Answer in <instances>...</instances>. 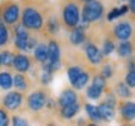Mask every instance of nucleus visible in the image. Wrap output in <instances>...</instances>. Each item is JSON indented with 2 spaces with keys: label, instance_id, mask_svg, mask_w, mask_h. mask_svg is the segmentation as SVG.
I'll use <instances>...</instances> for the list:
<instances>
[{
  "label": "nucleus",
  "instance_id": "nucleus-1",
  "mask_svg": "<svg viewBox=\"0 0 135 126\" xmlns=\"http://www.w3.org/2000/svg\"><path fill=\"white\" fill-rule=\"evenodd\" d=\"M21 24L24 25L26 29L33 30V31H40L44 28V15L41 14V11L36 9L35 6H25L21 10Z\"/></svg>",
  "mask_w": 135,
  "mask_h": 126
},
{
  "label": "nucleus",
  "instance_id": "nucleus-2",
  "mask_svg": "<svg viewBox=\"0 0 135 126\" xmlns=\"http://www.w3.org/2000/svg\"><path fill=\"white\" fill-rule=\"evenodd\" d=\"M21 16V9L20 5L15 1H6L3 4L0 9V20L4 21L8 26H14L19 21Z\"/></svg>",
  "mask_w": 135,
  "mask_h": 126
},
{
  "label": "nucleus",
  "instance_id": "nucleus-3",
  "mask_svg": "<svg viewBox=\"0 0 135 126\" xmlns=\"http://www.w3.org/2000/svg\"><path fill=\"white\" fill-rule=\"evenodd\" d=\"M63 23L66 28H75L80 23V9L75 1H68L61 11Z\"/></svg>",
  "mask_w": 135,
  "mask_h": 126
},
{
  "label": "nucleus",
  "instance_id": "nucleus-4",
  "mask_svg": "<svg viewBox=\"0 0 135 126\" xmlns=\"http://www.w3.org/2000/svg\"><path fill=\"white\" fill-rule=\"evenodd\" d=\"M104 14V5L98 0H91L85 3L84 8L81 10V20L86 23H94L101 19V16Z\"/></svg>",
  "mask_w": 135,
  "mask_h": 126
},
{
  "label": "nucleus",
  "instance_id": "nucleus-5",
  "mask_svg": "<svg viewBox=\"0 0 135 126\" xmlns=\"http://www.w3.org/2000/svg\"><path fill=\"white\" fill-rule=\"evenodd\" d=\"M30 39L29 29H26L21 23L14 25V46L20 51H26L28 41Z\"/></svg>",
  "mask_w": 135,
  "mask_h": 126
},
{
  "label": "nucleus",
  "instance_id": "nucleus-6",
  "mask_svg": "<svg viewBox=\"0 0 135 126\" xmlns=\"http://www.w3.org/2000/svg\"><path fill=\"white\" fill-rule=\"evenodd\" d=\"M23 101H24L23 92L15 90V91H8L5 94L1 100V105L8 111H16L23 105Z\"/></svg>",
  "mask_w": 135,
  "mask_h": 126
},
{
  "label": "nucleus",
  "instance_id": "nucleus-7",
  "mask_svg": "<svg viewBox=\"0 0 135 126\" xmlns=\"http://www.w3.org/2000/svg\"><path fill=\"white\" fill-rule=\"evenodd\" d=\"M46 100H48V94L43 90H35L31 94H29L26 104L30 111L38 112L46 105Z\"/></svg>",
  "mask_w": 135,
  "mask_h": 126
},
{
  "label": "nucleus",
  "instance_id": "nucleus-8",
  "mask_svg": "<svg viewBox=\"0 0 135 126\" xmlns=\"http://www.w3.org/2000/svg\"><path fill=\"white\" fill-rule=\"evenodd\" d=\"M13 68L18 73H23V74L29 73L30 69H31V59L28 55H25V54H21V53L15 54Z\"/></svg>",
  "mask_w": 135,
  "mask_h": 126
},
{
  "label": "nucleus",
  "instance_id": "nucleus-9",
  "mask_svg": "<svg viewBox=\"0 0 135 126\" xmlns=\"http://www.w3.org/2000/svg\"><path fill=\"white\" fill-rule=\"evenodd\" d=\"M84 50H85V55H86V58L90 64H93V65L101 64V61H103V53L95 44L88 43L85 45Z\"/></svg>",
  "mask_w": 135,
  "mask_h": 126
},
{
  "label": "nucleus",
  "instance_id": "nucleus-10",
  "mask_svg": "<svg viewBox=\"0 0 135 126\" xmlns=\"http://www.w3.org/2000/svg\"><path fill=\"white\" fill-rule=\"evenodd\" d=\"M114 35L118 40H129L133 35V26L128 21H120L114 26Z\"/></svg>",
  "mask_w": 135,
  "mask_h": 126
},
{
  "label": "nucleus",
  "instance_id": "nucleus-11",
  "mask_svg": "<svg viewBox=\"0 0 135 126\" xmlns=\"http://www.w3.org/2000/svg\"><path fill=\"white\" fill-rule=\"evenodd\" d=\"M58 105L60 107L68 106V105H71L78 102V94L75 92V89H65L60 92V95L58 97Z\"/></svg>",
  "mask_w": 135,
  "mask_h": 126
},
{
  "label": "nucleus",
  "instance_id": "nucleus-12",
  "mask_svg": "<svg viewBox=\"0 0 135 126\" xmlns=\"http://www.w3.org/2000/svg\"><path fill=\"white\" fill-rule=\"evenodd\" d=\"M85 39H86V35H85V29H83L81 26H75L74 29H73V31L70 33V36H69V40H70V43L73 44V45H75V46H78V45H81L84 41H85Z\"/></svg>",
  "mask_w": 135,
  "mask_h": 126
},
{
  "label": "nucleus",
  "instance_id": "nucleus-13",
  "mask_svg": "<svg viewBox=\"0 0 135 126\" xmlns=\"http://www.w3.org/2000/svg\"><path fill=\"white\" fill-rule=\"evenodd\" d=\"M120 114L125 121L135 120V102L126 101L120 106Z\"/></svg>",
  "mask_w": 135,
  "mask_h": 126
},
{
  "label": "nucleus",
  "instance_id": "nucleus-14",
  "mask_svg": "<svg viewBox=\"0 0 135 126\" xmlns=\"http://www.w3.org/2000/svg\"><path fill=\"white\" fill-rule=\"evenodd\" d=\"M49 58V49H48V44L40 43L36 45V48L34 49V59L38 61V63L43 64L45 61H48Z\"/></svg>",
  "mask_w": 135,
  "mask_h": 126
},
{
  "label": "nucleus",
  "instance_id": "nucleus-15",
  "mask_svg": "<svg viewBox=\"0 0 135 126\" xmlns=\"http://www.w3.org/2000/svg\"><path fill=\"white\" fill-rule=\"evenodd\" d=\"M14 87V76L9 71H0V90L9 91Z\"/></svg>",
  "mask_w": 135,
  "mask_h": 126
},
{
  "label": "nucleus",
  "instance_id": "nucleus-16",
  "mask_svg": "<svg viewBox=\"0 0 135 126\" xmlns=\"http://www.w3.org/2000/svg\"><path fill=\"white\" fill-rule=\"evenodd\" d=\"M98 110H99L101 120L104 121H110L115 116V109L108 105L106 102H101L100 105H98Z\"/></svg>",
  "mask_w": 135,
  "mask_h": 126
},
{
  "label": "nucleus",
  "instance_id": "nucleus-17",
  "mask_svg": "<svg viewBox=\"0 0 135 126\" xmlns=\"http://www.w3.org/2000/svg\"><path fill=\"white\" fill-rule=\"evenodd\" d=\"M48 49H49V61H60L61 58V49L60 45L58 44V41L55 40H50L48 44Z\"/></svg>",
  "mask_w": 135,
  "mask_h": 126
},
{
  "label": "nucleus",
  "instance_id": "nucleus-18",
  "mask_svg": "<svg viewBox=\"0 0 135 126\" xmlns=\"http://www.w3.org/2000/svg\"><path fill=\"white\" fill-rule=\"evenodd\" d=\"M79 111H80V105L78 102H75V104H71V105L60 107V116L65 119V120H70L76 114H79Z\"/></svg>",
  "mask_w": 135,
  "mask_h": 126
},
{
  "label": "nucleus",
  "instance_id": "nucleus-19",
  "mask_svg": "<svg viewBox=\"0 0 135 126\" xmlns=\"http://www.w3.org/2000/svg\"><path fill=\"white\" fill-rule=\"evenodd\" d=\"M14 87L15 90L20 92H24L29 89V80L25 76V74L18 73L16 75H14Z\"/></svg>",
  "mask_w": 135,
  "mask_h": 126
},
{
  "label": "nucleus",
  "instance_id": "nucleus-20",
  "mask_svg": "<svg viewBox=\"0 0 135 126\" xmlns=\"http://www.w3.org/2000/svg\"><path fill=\"white\" fill-rule=\"evenodd\" d=\"M115 50L120 58H128L133 54V44L129 40H121Z\"/></svg>",
  "mask_w": 135,
  "mask_h": 126
},
{
  "label": "nucleus",
  "instance_id": "nucleus-21",
  "mask_svg": "<svg viewBox=\"0 0 135 126\" xmlns=\"http://www.w3.org/2000/svg\"><path fill=\"white\" fill-rule=\"evenodd\" d=\"M85 112H86V115L89 116V119L91 120L93 122H98L101 121V117H100V114H99V110H98V106L95 105H93V104H85Z\"/></svg>",
  "mask_w": 135,
  "mask_h": 126
},
{
  "label": "nucleus",
  "instance_id": "nucleus-22",
  "mask_svg": "<svg viewBox=\"0 0 135 126\" xmlns=\"http://www.w3.org/2000/svg\"><path fill=\"white\" fill-rule=\"evenodd\" d=\"M128 11H130L129 10V5H123L120 8H114V9H111L109 11L106 19H108V21H113V20L118 19V18H120L123 15L128 14Z\"/></svg>",
  "mask_w": 135,
  "mask_h": 126
},
{
  "label": "nucleus",
  "instance_id": "nucleus-23",
  "mask_svg": "<svg viewBox=\"0 0 135 126\" xmlns=\"http://www.w3.org/2000/svg\"><path fill=\"white\" fill-rule=\"evenodd\" d=\"M89 80H90V75L88 73H85V71H83V73L79 75V78L75 80V83L71 85L73 89H75V90H81V89H84V87L88 85Z\"/></svg>",
  "mask_w": 135,
  "mask_h": 126
},
{
  "label": "nucleus",
  "instance_id": "nucleus-24",
  "mask_svg": "<svg viewBox=\"0 0 135 126\" xmlns=\"http://www.w3.org/2000/svg\"><path fill=\"white\" fill-rule=\"evenodd\" d=\"M10 40V33L8 29V25L4 21L0 20V48H3L5 45H8Z\"/></svg>",
  "mask_w": 135,
  "mask_h": 126
},
{
  "label": "nucleus",
  "instance_id": "nucleus-25",
  "mask_svg": "<svg viewBox=\"0 0 135 126\" xmlns=\"http://www.w3.org/2000/svg\"><path fill=\"white\" fill-rule=\"evenodd\" d=\"M14 54L9 50H4L0 53V59H1V66L5 68H11L14 64Z\"/></svg>",
  "mask_w": 135,
  "mask_h": 126
},
{
  "label": "nucleus",
  "instance_id": "nucleus-26",
  "mask_svg": "<svg viewBox=\"0 0 135 126\" xmlns=\"http://www.w3.org/2000/svg\"><path fill=\"white\" fill-rule=\"evenodd\" d=\"M60 30V24H59L56 16H51L46 21V31L51 35H56Z\"/></svg>",
  "mask_w": 135,
  "mask_h": 126
},
{
  "label": "nucleus",
  "instance_id": "nucleus-27",
  "mask_svg": "<svg viewBox=\"0 0 135 126\" xmlns=\"http://www.w3.org/2000/svg\"><path fill=\"white\" fill-rule=\"evenodd\" d=\"M103 91H104V89H100V87L95 86V85H90V86L86 87V96L90 99V100H98V99H100L101 95H103Z\"/></svg>",
  "mask_w": 135,
  "mask_h": 126
},
{
  "label": "nucleus",
  "instance_id": "nucleus-28",
  "mask_svg": "<svg viewBox=\"0 0 135 126\" xmlns=\"http://www.w3.org/2000/svg\"><path fill=\"white\" fill-rule=\"evenodd\" d=\"M115 92L123 99H129L131 96L130 87L126 85V83H119L115 87Z\"/></svg>",
  "mask_w": 135,
  "mask_h": 126
},
{
  "label": "nucleus",
  "instance_id": "nucleus-29",
  "mask_svg": "<svg viewBox=\"0 0 135 126\" xmlns=\"http://www.w3.org/2000/svg\"><path fill=\"white\" fill-rule=\"evenodd\" d=\"M83 73V70L80 66H70V68H68L66 70V75H68V79H69V83L70 85L75 83V80L79 78V75Z\"/></svg>",
  "mask_w": 135,
  "mask_h": 126
},
{
  "label": "nucleus",
  "instance_id": "nucleus-30",
  "mask_svg": "<svg viewBox=\"0 0 135 126\" xmlns=\"http://www.w3.org/2000/svg\"><path fill=\"white\" fill-rule=\"evenodd\" d=\"M114 51H115V44L113 43L111 40L106 39L105 41H104V44H103V49H101L103 55H110V54H113Z\"/></svg>",
  "mask_w": 135,
  "mask_h": 126
},
{
  "label": "nucleus",
  "instance_id": "nucleus-31",
  "mask_svg": "<svg viewBox=\"0 0 135 126\" xmlns=\"http://www.w3.org/2000/svg\"><path fill=\"white\" fill-rule=\"evenodd\" d=\"M11 122V119L9 117L8 110L4 107H0V126H8Z\"/></svg>",
  "mask_w": 135,
  "mask_h": 126
},
{
  "label": "nucleus",
  "instance_id": "nucleus-32",
  "mask_svg": "<svg viewBox=\"0 0 135 126\" xmlns=\"http://www.w3.org/2000/svg\"><path fill=\"white\" fill-rule=\"evenodd\" d=\"M53 80V73H49V71H41V75H40V84L46 86L49 84L51 83Z\"/></svg>",
  "mask_w": 135,
  "mask_h": 126
},
{
  "label": "nucleus",
  "instance_id": "nucleus-33",
  "mask_svg": "<svg viewBox=\"0 0 135 126\" xmlns=\"http://www.w3.org/2000/svg\"><path fill=\"white\" fill-rule=\"evenodd\" d=\"M93 85H95V86L100 87V89H105L106 86V79L103 76V75H97V76H94L93 78Z\"/></svg>",
  "mask_w": 135,
  "mask_h": 126
},
{
  "label": "nucleus",
  "instance_id": "nucleus-34",
  "mask_svg": "<svg viewBox=\"0 0 135 126\" xmlns=\"http://www.w3.org/2000/svg\"><path fill=\"white\" fill-rule=\"evenodd\" d=\"M11 125L14 126H26L29 125V121L24 119V117H20V116H13L11 117Z\"/></svg>",
  "mask_w": 135,
  "mask_h": 126
},
{
  "label": "nucleus",
  "instance_id": "nucleus-35",
  "mask_svg": "<svg viewBox=\"0 0 135 126\" xmlns=\"http://www.w3.org/2000/svg\"><path fill=\"white\" fill-rule=\"evenodd\" d=\"M125 83L130 89L131 87H135V71H131V70L128 71V74H126V76H125Z\"/></svg>",
  "mask_w": 135,
  "mask_h": 126
},
{
  "label": "nucleus",
  "instance_id": "nucleus-36",
  "mask_svg": "<svg viewBox=\"0 0 135 126\" xmlns=\"http://www.w3.org/2000/svg\"><path fill=\"white\" fill-rule=\"evenodd\" d=\"M113 74H114V71H113L111 65H104V66H103V69H101V75L105 79H110L111 76H113Z\"/></svg>",
  "mask_w": 135,
  "mask_h": 126
},
{
  "label": "nucleus",
  "instance_id": "nucleus-37",
  "mask_svg": "<svg viewBox=\"0 0 135 126\" xmlns=\"http://www.w3.org/2000/svg\"><path fill=\"white\" fill-rule=\"evenodd\" d=\"M36 45H38V39L34 38V36H30L29 41H28V46H26V51H25V53L34 51V49L36 48Z\"/></svg>",
  "mask_w": 135,
  "mask_h": 126
},
{
  "label": "nucleus",
  "instance_id": "nucleus-38",
  "mask_svg": "<svg viewBox=\"0 0 135 126\" xmlns=\"http://www.w3.org/2000/svg\"><path fill=\"white\" fill-rule=\"evenodd\" d=\"M105 102L108 104V105H110L111 107H114V109H115V106H116V99H115V96H114L113 94H109V95H106Z\"/></svg>",
  "mask_w": 135,
  "mask_h": 126
},
{
  "label": "nucleus",
  "instance_id": "nucleus-39",
  "mask_svg": "<svg viewBox=\"0 0 135 126\" xmlns=\"http://www.w3.org/2000/svg\"><path fill=\"white\" fill-rule=\"evenodd\" d=\"M55 105H58V101H55L54 99H49L48 97V100H46V105H45V106L48 107V109H50V110H53L54 107H55Z\"/></svg>",
  "mask_w": 135,
  "mask_h": 126
},
{
  "label": "nucleus",
  "instance_id": "nucleus-40",
  "mask_svg": "<svg viewBox=\"0 0 135 126\" xmlns=\"http://www.w3.org/2000/svg\"><path fill=\"white\" fill-rule=\"evenodd\" d=\"M129 1V10L133 14H135V0H128Z\"/></svg>",
  "mask_w": 135,
  "mask_h": 126
},
{
  "label": "nucleus",
  "instance_id": "nucleus-41",
  "mask_svg": "<svg viewBox=\"0 0 135 126\" xmlns=\"http://www.w3.org/2000/svg\"><path fill=\"white\" fill-rule=\"evenodd\" d=\"M128 70L135 71V61H134V60H130V61L128 63Z\"/></svg>",
  "mask_w": 135,
  "mask_h": 126
},
{
  "label": "nucleus",
  "instance_id": "nucleus-42",
  "mask_svg": "<svg viewBox=\"0 0 135 126\" xmlns=\"http://www.w3.org/2000/svg\"><path fill=\"white\" fill-rule=\"evenodd\" d=\"M83 3H88V1H91V0H81Z\"/></svg>",
  "mask_w": 135,
  "mask_h": 126
},
{
  "label": "nucleus",
  "instance_id": "nucleus-43",
  "mask_svg": "<svg viewBox=\"0 0 135 126\" xmlns=\"http://www.w3.org/2000/svg\"><path fill=\"white\" fill-rule=\"evenodd\" d=\"M0 66H1V59H0Z\"/></svg>",
  "mask_w": 135,
  "mask_h": 126
},
{
  "label": "nucleus",
  "instance_id": "nucleus-44",
  "mask_svg": "<svg viewBox=\"0 0 135 126\" xmlns=\"http://www.w3.org/2000/svg\"><path fill=\"white\" fill-rule=\"evenodd\" d=\"M120 1H126V0H120Z\"/></svg>",
  "mask_w": 135,
  "mask_h": 126
}]
</instances>
